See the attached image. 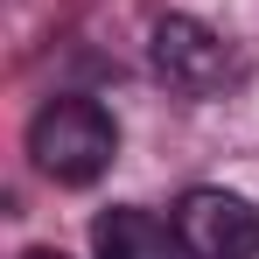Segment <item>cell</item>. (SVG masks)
Here are the masks:
<instances>
[{"instance_id":"obj_2","label":"cell","mask_w":259,"mask_h":259,"mask_svg":"<svg viewBox=\"0 0 259 259\" xmlns=\"http://www.w3.org/2000/svg\"><path fill=\"white\" fill-rule=\"evenodd\" d=\"M175 238L189 259H259V210L231 189H189L175 203Z\"/></svg>"},{"instance_id":"obj_1","label":"cell","mask_w":259,"mask_h":259,"mask_svg":"<svg viewBox=\"0 0 259 259\" xmlns=\"http://www.w3.org/2000/svg\"><path fill=\"white\" fill-rule=\"evenodd\" d=\"M28 154H35V168L49 182L84 189V182H98V175L112 168L119 126H112V112L98 98H49L42 112L28 119Z\"/></svg>"},{"instance_id":"obj_4","label":"cell","mask_w":259,"mask_h":259,"mask_svg":"<svg viewBox=\"0 0 259 259\" xmlns=\"http://www.w3.org/2000/svg\"><path fill=\"white\" fill-rule=\"evenodd\" d=\"M91 259H182V238L154 210L119 203V210H105L91 224Z\"/></svg>"},{"instance_id":"obj_5","label":"cell","mask_w":259,"mask_h":259,"mask_svg":"<svg viewBox=\"0 0 259 259\" xmlns=\"http://www.w3.org/2000/svg\"><path fill=\"white\" fill-rule=\"evenodd\" d=\"M28 259H63V252H28Z\"/></svg>"},{"instance_id":"obj_3","label":"cell","mask_w":259,"mask_h":259,"mask_svg":"<svg viewBox=\"0 0 259 259\" xmlns=\"http://www.w3.org/2000/svg\"><path fill=\"white\" fill-rule=\"evenodd\" d=\"M154 70L168 77L175 91H217L231 77V42L217 35L210 21H196V14H168L161 28H154Z\"/></svg>"}]
</instances>
